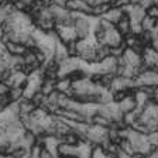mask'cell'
<instances>
[{
    "mask_svg": "<svg viewBox=\"0 0 158 158\" xmlns=\"http://www.w3.org/2000/svg\"><path fill=\"white\" fill-rule=\"evenodd\" d=\"M27 79H28V75L24 73L21 69H19V71H11L9 78L6 79V82L10 86H23L24 88L27 83Z\"/></svg>",
    "mask_w": 158,
    "mask_h": 158,
    "instance_id": "obj_4",
    "label": "cell"
},
{
    "mask_svg": "<svg viewBox=\"0 0 158 158\" xmlns=\"http://www.w3.org/2000/svg\"><path fill=\"white\" fill-rule=\"evenodd\" d=\"M59 158H79L78 154H68V155H59Z\"/></svg>",
    "mask_w": 158,
    "mask_h": 158,
    "instance_id": "obj_19",
    "label": "cell"
},
{
    "mask_svg": "<svg viewBox=\"0 0 158 158\" xmlns=\"http://www.w3.org/2000/svg\"><path fill=\"white\" fill-rule=\"evenodd\" d=\"M116 28H117V31L122 34L123 37L128 35V34L131 33V21H130V16H128L126 11H124V14H123V17L120 19V21L116 24Z\"/></svg>",
    "mask_w": 158,
    "mask_h": 158,
    "instance_id": "obj_9",
    "label": "cell"
},
{
    "mask_svg": "<svg viewBox=\"0 0 158 158\" xmlns=\"http://www.w3.org/2000/svg\"><path fill=\"white\" fill-rule=\"evenodd\" d=\"M72 88V81L68 76H62L55 81V90L59 93H66L69 89Z\"/></svg>",
    "mask_w": 158,
    "mask_h": 158,
    "instance_id": "obj_11",
    "label": "cell"
},
{
    "mask_svg": "<svg viewBox=\"0 0 158 158\" xmlns=\"http://www.w3.org/2000/svg\"><path fill=\"white\" fill-rule=\"evenodd\" d=\"M145 13H147V16L158 20V4L154 3V4H151L150 7H147V9H145Z\"/></svg>",
    "mask_w": 158,
    "mask_h": 158,
    "instance_id": "obj_16",
    "label": "cell"
},
{
    "mask_svg": "<svg viewBox=\"0 0 158 158\" xmlns=\"http://www.w3.org/2000/svg\"><path fill=\"white\" fill-rule=\"evenodd\" d=\"M147 138H148V141H150V144H152V145L157 147L158 145V130H154V131L148 133Z\"/></svg>",
    "mask_w": 158,
    "mask_h": 158,
    "instance_id": "obj_17",
    "label": "cell"
},
{
    "mask_svg": "<svg viewBox=\"0 0 158 158\" xmlns=\"http://www.w3.org/2000/svg\"><path fill=\"white\" fill-rule=\"evenodd\" d=\"M117 106H118V109H120V112H122L123 114L135 110V109H137V102H135L134 95H128L127 98L123 99L122 102H118Z\"/></svg>",
    "mask_w": 158,
    "mask_h": 158,
    "instance_id": "obj_7",
    "label": "cell"
},
{
    "mask_svg": "<svg viewBox=\"0 0 158 158\" xmlns=\"http://www.w3.org/2000/svg\"><path fill=\"white\" fill-rule=\"evenodd\" d=\"M9 99L11 103H17L24 98V88L23 86H11L9 92Z\"/></svg>",
    "mask_w": 158,
    "mask_h": 158,
    "instance_id": "obj_13",
    "label": "cell"
},
{
    "mask_svg": "<svg viewBox=\"0 0 158 158\" xmlns=\"http://www.w3.org/2000/svg\"><path fill=\"white\" fill-rule=\"evenodd\" d=\"M6 45V51L11 55H17V56H23L27 52V47L21 43H17V41H6L4 43Z\"/></svg>",
    "mask_w": 158,
    "mask_h": 158,
    "instance_id": "obj_6",
    "label": "cell"
},
{
    "mask_svg": "<svg viewBox=\"0 0 158 158\" xmlns=\"http://www.w3.org/2000/svg\"><path fill=\"white\" fill-rule=\"evenodd\" d=\"M11 86L6 82V81H0V96H7L10 92Z\"/></svg>",
    "mask_w": 158,
    "mask_h": 158,
    "instance_id": "obj_18",
    "label": "cell"
},
{
    "mask_svg": "<svg viewBox=\"0 0 158 158\" xmlns=\"http://www.w3.org/2000/svg\"><path fill=\"white\" fill-rule=\"evenodd\" d=\"M17 105H19V116L20 114H31L37 109L34 102L28 98H23L20 102H17Z\"/></svg>",
    "mask_w": 158,
    "mask_h": 158,
    "instance_id": "obj_10",
    "label": "cell"
},
{
    "mask_svg": "<svg viewBox=\"0 0 158 158\" xmlns=\"http://www.w3.org/2000/svg\"><path fill=\"white\" fill-rule=\"evenodd\" d=\"M123 59L126 61V64H128V65L134 66V68H140L143 64V56L141 54L135 52L133 48H128V47H126L124 52H123Z\"/></svg>",
    "mask_w": 158,
    "mask_h": 158,
    "instance_id": "obj_3",
    "label": "cell"
},
{
    "mask_svg": "<svg viewBox=\"0 0 158 158\" xmlns=\"http://www.w3.org/2000/svg\"><path fill=\"white\" fill-rule=\"evenodd\" d=\"M123 14H124V10L123 9H118V7H110V9L106 11L105 14H103V19H106L107 21H110L112 24H117L118 21H120V19L123 17Z\"/></svg>",
    "mask_w": 158,
    "mask_h": 158,
    "instance_id": "obj_8",
    "label": "cell"
},
{
    "mask_svg": "<svg viewBox=\"0 0 158 158\" xmlns=\"http://www.w3.org/2000/svg\"><path fill=\"white\" fill-rule=\"evenodd\" d=\"M55 81L56 79L43 78V82H41V88H40V90H41L45 96L51 95L52 92H55Z\"/></svg>",
    "mask_w": 158,
    "mask_h": 158,
    "instance_id": "obj_14",
    "label": "cell"
},
{
    "mask_svg": "<svg viewBox=\"0 0 158 158\" xmlns=\"http://www.w3.org/2000/svg\"><path fill=\"white\" fill-rule=\"evenodd\" d=\"M65 7L69 11H75V13H83L90 16L92 6L86 2V0H66Z\"/></svg>",
    "mask_w": 158,
    "mask_h": 158,
    "instance_id": "obj_2",
    "label": "cell"
},
{
    "mask_svg": "<svg viewBox=\"0 0 158 158\" xmlns=\"http://www.w3.org/2000/svg\"><path fill=\"white\" fill-rule=\"evenodd\" d=\"M106 155H107V152L105 151V148L102 145H93L90 158H106Z\"/></svg>",
    "mask_w": 158,
    "mask_h": 158,
    "instance_id": "obj_15",
    "label": "cell"
},
{
    "mask_svg": "<svg viewBox=\"0 0 158 158\" xmlns=\"http://www.w3.org/2000/svg\"><path fill=\"white\" fill-rule=\"evenodd\" d=\"M141 56H143V64H144L145 66H148L150 69L158 64V51L155 48H152L151 45L145 47Z\"/></svg>",
    "mask_w": 158,
    "mask_h": 158,
    "instance_id": "obj_5",
    "label": "cell"
},
{
    "mask_svg": "<svg viewBox=\"0 0 158 158\" xmlns=\"http://www.w3.org/2000/svg\"><path fill=\"white\" fill-rule=\"evenodd\" d=\"M59 141L65 143V144H69V145H78L79 141H82V140H81V135H79L75 130H69L66 134H64L62 137L59 138Z\"/></svg>",
    "mask_w": 158,
    "mask_h": 158,
    "instance_id": "obj_12",
    "label": "cell"
},
{
    "mask_svg": "<svg viewBox=\"0 0 158 158\" xmlns=\"http://www.w3.org/2000/svg\"><path fill=\"white\" fill-rule=\"evenodd\" d=\"M55 33L58 35L59 41L64 44H69L78 40V35H76V31L73 26H55Z\"/></svg>",
    "mask_w": 158,
    "mask_h": 158,
    "instance_id": "obj_1",
    "label": "cell"
}]
</instances>
